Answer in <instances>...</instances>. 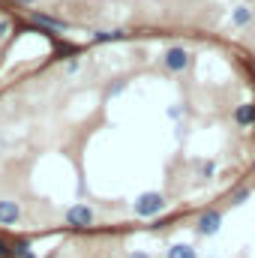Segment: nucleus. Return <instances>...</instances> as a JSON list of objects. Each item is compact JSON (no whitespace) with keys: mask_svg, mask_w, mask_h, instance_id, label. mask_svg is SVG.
I'll list each match as a JSON object with an SVG mask.
<instances>
[{"mask_svg":"<svg viewBox=\"0 0 255 258\" xmlns=\"http://www.w3.org/2000/svg\"><path fill=\"white\" fill-rule=\"evenodd\" d=\"M135 213L138 216H156V213H162L165 210V198L159 192H144V195H138L135 198Z\"/></svg>","mask_w":255,"mask_h":258,"instance_id":"f257e3e1","label":"nucleus"},{"mask_svg":"<svg viewBox=\"0 0 255 258\" xmlns=\"http://www.w3.org/2000/svg\"><path fill=\"white\" fill-rule=\"evenodd\" d=\"M66 222L72 228H87V225H93V210L87 204H72L66 210Z\"/></svg>","mask_w":255,"mask_h":258,"instance_id":"f03ea898","label":"nucleus"},{"mask_svg":"<svg viewBox=\"0 0 255 258\" xmlns=\"http://www.w3.org/2000/svg\"><path fill=\"white\" fill-rule=\"evenodd\" d=\"M165 69H171V72H183L186 66H189V51L183 48V45H171L168 51H165Z\"/></svg>","mask_w":255,"mask_h":258,"instance_id":"7ed1b4c3","label":"nucleus"},{"mask_svg":"<svg viewBox=\"0 0 255 258\" xmlns=\"http://www.w3.org/2000/svg\"><path fill=\"white\" fill-rule=\"evenodd\" d=\"M219 225H222V216H219L216 210H207V213H201V216H198L195 231H198V234H204V237H210V234H216V231H219Z\"/></svg>","mask_w":255,"mask_h":258,"instance_id":"20e7f679","label":"nucleus"},{"mask_svg":"<svg viewBox=\"0 0 255 258\" xmlns=\"http://www.w3.org/2000/svg\"><path fill=\"white\" fill-rule=\"evenodd\" d=\"M18 216H21V210L15 201H0V225H15Z\"/></svg>","mask_w":255,"mask_h":258,"instance_id":"39448f33","label":"nucleus"},{"mask_svg":"<svg viewBox=\"0 0 255 258\" xmlns=\"http://www.w3.org/2000/svg\"><path fill=\"white\" fill-rule=\"evenodd\" d=\"M234 120H237L240 126H252V123H255V105H252V102L237 105V108H234Z\"/></svg>","mask_w":255,"mask_h":258,"instance_id":"423d86ee","label":"nucleus"},{"mask_svg":"<svg viewBox=\"0 0 255 258\" xmlns=\"http://www.w3.org/2000/svg\"><path fill=\"white\" fill-rule=\"evenodd\" d=\"M231 21H234L237 27H246V24L252 21V9H249V6H237V9L231 12Z\"/></svg>","mask_w":255,"mask_h":258,"instance_id":"0eeeda50","label":"nucleus"},{"mask_svg":"<svg viewBox=\"0 0 255 258\" xmlns=\"http://www.w3.org/2000/svg\"><path fill=\"white\" fill-rule=\"evenodd\" d=\"M168 258H198V255H195L192 246H183V243H180V246H171V249H168Z\"/></svg>","mask_w":255,"mask_h":258,"instance_id":"6e6552de","label":"nucleus"},{"mask_svg":"<svg viewBox=\"0 0 255 258\" xmlns=\"http://www.w3.org/2000/svg\"><path fill=\"white\" fill-rule=\"evenodd\" d=\"M126 33L123 30H99L96 33V42H111V39H123Z\"/></svg>","mask_w":255,"mask_h":258,"instance_id":"1a4fd4ad","label":"nucleus"},{"mask_svg":"<svg viewBox=\"0 0 255 258\" xmlns=\"http://www.w3.org/2000/svg\"><path fill=\"white\" fill-rule=\"evenodd\" d=\"M33 21H36V24H45V27H54V30H60V27H63V21H57V18H48V15H39V12L33 15Z\"/></svg>","mask_w":255,"mask_h":258,"instance_id":"9d476101","label":"nucleus"},{"mask_svg":"<svg viewBox=\"0 0 255 258\" xmlns=\"http://www.w3.org/2000/svg\"><path fill=\"white\" fill-rule=\"evenodd\" d=\"M249 189H246V186H243V189H237V192H234V204H243V201H246V198H249Z\"/></svg>","mask_w":255,"mask_h":258,"instance_id":"9b49d317","label":"nucleus"},{"mask_svg":"<svg viewBox=\"0 0 255 258\" xmlns=\"http://www.w3.org/2000/svg\"><path fill=\"white\" fill-rule=\"evenodd\" d=\"M6 36H9V21L0 18V39H6Z\"/></svg>","mask_w":255,"mask_h":258,"instance_id":"f8f14e48","label":"nucleus"},{"mask_svg":"<svg viewBox=\"0 0 255 258\" xmlns=\"http://www.w3.org/2000/svg\"><path fill=\"white\" fill-rule=\"evenodd\" d=\"M129 258H150V255H147V252H135V249H132V252H129Z\"/></svg>","mask_w":255,"mask_h":258,"instance_id":"ddd939ff","label":"nucleus"},{"mask_svg":"<svg viewBox=\"0 0 255 258\" xmlns=\"http://www.w3.org/2000/svg\"><path fill=\"white\" fill-rule=\"evenodd\" d=\"M6 252H9V246H6V243H3V240H0V258L6 255Z\"/></svg>","mask_w":255,"mask_h":258,"instance_id":"4468645a","label":"nucleus"},{"mask_svg":"<svg viewBox=\"0 0 255 258\" xmlns=\"http://www.w3.org/2000/svg\"><path fill=\"white\" fill-rule=\"evenodd\" d=\"M18 3H33V0H18Z\"/></svg>","mask_w":255,"mask_h":258,"instance_id":"2eb2a0df","label":"nucleus"}]
</instances>
